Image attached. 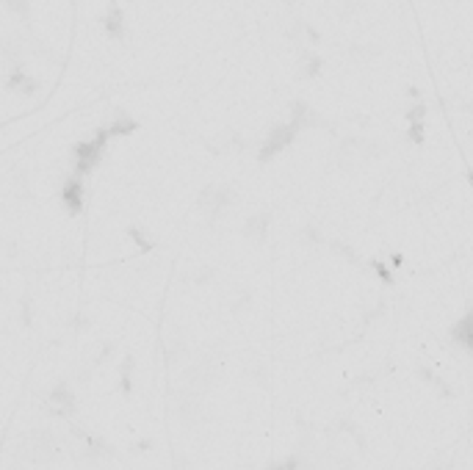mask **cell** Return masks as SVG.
Returning <instances> with one entry per match:
<instances>
[{
	"mask_svg": "<svg viewBox=\"0 0 473 470\" xmlns=\"http://www.w3.org/2000/svg\"><path fill=\"white\" fill-rule=\"evenodd\" d=\"M111 139H114L111 130L103 128L94 136H89L86 142H80L78 147H75V174H80V177L91 174L97 169V163L103 160V156H105V147H108Z\"/></svg>",
	"mask_w": 473,
	"mask_h": 470,
	"instance_id": "6da1fadb",
	"label": "cell"
},
{
	"mask_svg": "<svg viewBox=\"0 0 473 470\" xmlns=\"http://www.w3.org/2000/svg\"><path fill=\"white\" fill-rule=\"evenodd\" d=\"M83 194H86V188H83V177H80V174L67 177L64 191H61V199H64V208H67L70 213H80V211H83Z\"/></svg>",
	"mask_w": 473,
	"mask_h": 470,
	"instance_id": "7a4b0ae2",
	"label": "cell"
},
{
	"mask_svg": "<svg viewBox=\"0 0 473 470\" xmlns=\"http://www.w3.org/2000/svg\"><path fill=\"white\" fill-rule=\"evenodd\" d=\"M105 28H108V33H111V36H119V33H122V14H119V8H117V6H111L108 20H105Z\"/></svg>",
	"mask_w": 473,
	"mask_h": 470,
	"instance_id": "3957f363",
	"label": "cell"
},
{
	"mask_svg": "<svg viewBox=\"0 0 473 470\" xmlns=\"http://www.w3.org/2000/svg\"><path fill=\"white\" fill-rule=\"evenodd\" d=\"M17 86H22L25 91H33V83L28 80V75H25L22 70H17V73L11 75V80H8V89H17Z\"/></svg>",
	"mask_w": 473,
	"mask_h": 470,
	"instance_id": "277c9868",
	"label": "cell"
}]
</instances>
